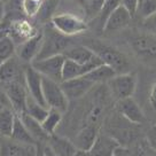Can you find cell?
I'll return each mask as SVG.
<instances>
[{
  "label": "cell",
  "instance_id": "obj_1",
  "mask_svg": "<svg viewBox=\"0 0 156 156\" xmlns=\"http://www.w3.org/2000/svg\"><path fill=\"white\" fill-rule=\"evenodd\" d=\"M87 47L92 49L99 58H101L105 64L112 68L116 73H131V62L125 54L119 49L114 47L112 45L99 41V40H90Z\"/></svg>",
  "mask_w": 156,
  "mask_h": 156
},
{
  "label": "cell",
  "instance_id": "obj_2",
  "mask_svg": "<svg viewBox=\"0 0 156 156\" xmlns=\"http://www.w3.org/2000/svg\"><path fill=\"white\" fill-rule=\"evenodd\" d=\"M129 45L139 61L156 68V34L136 32L129 37Z\"/></svg>",
  "mask_w": 156,
  "mask_h": 156
},
{
  "label": "cell",
  "instance_id": "obj_3",
  "mask_svg": "<svg viewBox=\"0 0 156 156\" xmlns=\"http://www.w3.org/2000/svg\"><path fill=\"white\" fill-rule=\"evenodd\" d=\"M44 34V40H43V46L40 49L38 58L36 60L40 58H46L54 55H60L63 54L69 47H71V40L69 37H66L62 34H60L58 30L54 28L53 25H48L46 29L43 31ZM34 60V61H36Z\"/></svg>",
  "mask_w": 156,
  "mask_h": 156
},
{
  "label": "cell",
  "instance_id": "obj_4",
  "mask_svg": "<svg viewBox=\"0 0 156 156\" xmlns=\"http://www.w3.org/2000/svg\"><path fill=\"white\" fill-rule=\"evenodd\" d=\"M139 125L133 124L125 119L122 115L117 112V115L112 117L108 125V134L116 139L121 146L127 147L130 144L138 139L139 136Z\"/></svg>",
  "mask_w": 156,
  "mask_h": 156
},
{
  "label": "cell",
  "instance_id": "obj_5",
  "mask_svg": "<svg viewBox=\"0 0 156 156\" xmlns=\"http://www.w3.org/2000/svg\"><path fill=\"white\" fill-rule=\"evenodd\" d=\"M43 93L45 103L49 109H55L62 114L68 110L69 99L66 95L61 83L43 76Z\"/></svg>",
  "mask_w": 156,
  "mask_h": 156
},
{
  "label": "cell",
  "instance_id": "obj_6",
  "mask_svg": "<svg viewBox=\"0 0 156 156\" xmlns=\"http://www.w3.org/2000/svg\"><path fill=\"white\" fill-rule=\"evenodd\" d=\"M51 24L66 37H73L87 30V22L71 13L55 14L51 20Z\"/></svg>",
  "mask_w": 156,
  "mask_h": 156
},
{
  "label": "cell",
  "instance_id": "obj_7",
  "mask_svg": "<svg viewBox=\"0 0 156 156\" xmlns=\"http://www.w3.org/2000/svg\"><path fill=\"white\" fill-rule=\"evenodd\" d=\"M138 77L134 73H117L107 83L109 92L117 101L132 98L136 90Z\"/></svg>",
  "mask_w": 156,
  "mask_h": 156
},
{
  "label": "cell",
  "instance_id": "obj_8",
  "mask_svg": "<svg viewBox=\"0 0 156 156\" xmlns=\"http://www.w3.org/2000/svg\"><path fill=\"white\" fill-rule=\"evenodd\" d=\"M64 61H66L64 55L60 54L46 58L36 60L31 63V66L41 76L53 79L58 83H62V70H63Z\"/></svg>",
  "mask_w": 156,
  "mask_h": 156
},
{
  "label": "cell",
  "instance_id": "obj_9",
  "mask_svg": "<svg viewBox=\"0 0 156 156\" xmlns=\"http://www.w3.org/2000/svg\"><path fill=\"white\" fill-rule=\"evenodd\" d=\"M5 91L10 102V106L17 115L24 114L27 108V100L29 97L25 80H17L9 84H5Z\"/></svg>",
  "mask_w": 156,
  "mask_h": 156
},
{
  "label": "cell",
  "instance_id": "obj_10",
  "mask_svg": "<svg viewBox=\"0 0 156 156\" xmlns=\"http://www.w3.org/2000/svg\"><path fill=\"white\" fill-rule=\"evenodd\" d=\"M44 34L43 31H39L38 34L31 37L30 39L23 41L16 47V56L25 63H32L36 58H38L40 49L43 46Z\"/></svg>",
  "mask_w": 156,
  "mask_h": 156
},
{
  "label": "cell",
  "instance_id": "obj_11",
  "mask_svg": "<svg viewBox=\"0 0 156 156\" xmlns=\"http://www.w3.org/2000/svg\"><path fill=\"white\" fill-rule=\"evenodd\" d=\"M38 145L15 141L10 138L0 139V156H37Z\"/></svg>",
  "mask_w": 156,
  "mask_h": 156
},
{
  "label": "cell",
  "instance_id": "obj_12",
  "mask_svg": "<svg viewBox=\"0 0 156 156\" xmlns=\"http://www.w3.org/2000/svg\"><path fill=\"white\" fill-rule=\"evenodd\" d=\"M116 112L119 115H122L129 122L136 124V125H141L146 121V117H145L141 107L138 105V102L133 98H127V99L117 101Z\"/></svg>",
  "mask_w": 156,
  "mask_h": 156
},
{
  "label": "cell",
  "instance_id": "obj_13",
  "mask_svg": "<svg viewBox=\"0 0 156 156\" xmlns=\"http://www.w3.org/2000/svg\"><path fill=\"white\" fill-rule=\"evenodd\" d=\"M61 86L63 88L69 101H71V100H78V99L83 98L84 95H86L95 86V84L83 76V77L64 80L61 83Z\"/></svg>",
  "mask_w": 156,
  "mask_h": 156
},
{
  "label": "cell",
  "instance_id": "obj_14",
  "mask_svg": "<svg viewBox=\"0 0 156 156\" xmlns=\"http://www.w3.org/2000/svg\"><path fill=\"white\" fill-rule=\"evenodd\" d=\"M38 32V30L36 29L29 21L23 19L14 20L7 27V34H8L10 38L14 40V43L16 45L22 44L23 41L36 36Z\"/></svg>",
  "mask_w": 156,
  "mask_h": 156
},
{
  "label": "cell",
  "instance_id": "obj_15",
  "mask_svg": "<svg viewBox=\"0 0 156 156\" xmlns=\"http://www.w3.org/2000/svg\"><path fill=\"white\" fill-rule=\"evenodd\" d=\"M24 80L25 86L28 88V92H29L30 97H32L36 101L41 103L43 106L47 107L46 103H45L44 93H43V76L31 64H30L29 67L25 68Z\"/></svg>",
  "mask_w": 156,
  "mask_h": 156
},
{
  "label": "cell",
  "instance_id": "obj_16",
  "mask_svg": "<svg viewBox=\"0 0 156 156\" xmlns=\"http://www.w3.org/2000/svg\"><path fill=\"white\" fill-rule=\"evenodd\" d=\"M132 20H133V16L130 14V12L126 8H124L122 5L118 6L106 21L102 31L105 34L118 32L127 28L132 22Z\"/></svg>",
  "mask_w": 156,
  "mask_h": 156
},
{
  "label": "cell",
  "instance_id": "obj_17",
  "mask_svg": "<svg viewBox=\"0 0 156 156\" xmlns=\"http://www.w3.org/2000/svg\"><path fill=\"white\" fill-rule=\"evenodd\" d=\"M21 62L22 61L15 55L0 66V82L4 85L24 79L25 69H22Z\"/></svg>",
  "mask_w": 156,
  "mask_h": 156
},
{
  "label": "cell",
  "instance_id": "obj_18",
  "mask_svg": "<svg viewBox=\"0 0 156 156\" xmlns=\"http://www.w3.org/2000/svg\"><path fill=\"white\" fill-rule=\"evenodd\" d=\"M56 156H75L78 153L77 147L70 139L58 134H51L46 145Z\"/></svg>",
  "mask_w": 156,
  "mask_h": 156
},
{
  "label": "cell",
  "instance_id": "obj_19",
  "mask_svg": "<svg viewBox=\"0 0 156 156\" xmlns=\"http://www.w3.org/2000/svg\"><path fill=\"white\" fill-rule=\"evenodd\" d=\"M119 146L116 139L108 133H99L95 142L87 153L90 156H112Z\"/></svg>",
  "mask_w": 156,
  "mask_h": 156
},
{
  "label": "cell",
  "instance_id": "obj_20",
  "mask_svg": "<svg viewBox=\"0 0 156 156\" xmlns=\"http://www.w3.org/2000/svg\"><path fill=\"white\" fill-rule=\"evenodd\" d=\"M99 133H100L99 132V126L85 125L78 131V133L76 134L73 141L75 144V146L77 147L78 151H88L92 148L95 140H97V136Z\"/></svg>",
  "mask_w": 156,
  "mask_h": 156
},
{
  "label": "cell",
  "instance_id": "obj_21",
  "mask_svg": "<svg viewBox=\"0 0 156 156\" xmlns=\"http://www.w3.org/2000/svg\"><path fill=\"white\" fill-rule=\"evenodd\" d=\"M64 58L75 61L79 64H86L97 56V54L86 45H76L69 47L63 53Z\"/></svg>",
  "mask_w": 156,
  "mask_h": 156
},
{
  "label": "cell",
  "instance_id": "obj_22",
  "mask_svg": "<svg viewBox=\"0 0 156 156\" xmlns=\"http://www.w3.org/2000/svg\"><path fill=\"white\" fill-rule=\"evenodd\" d=\"M16 115L17 114L13 110V108H0V136L10 138L13 129H14Z\"/></svg>",
  "mask_w": 156,
  "mask_h": 156
},
{
  "label": "cell",
  "instance_id": "obj_23",
  "mask_svg": "<svg viewBox=\"0 0 156 156\" xmlns=\"http://www.w3.org/2000/svg\"><path fill=\"white\" fill-rule=\"evenodd\" d=\"M21 117V119L23 121L24 125L27 126V129L29 130V132L31 133V136H34V139L37 141V144L39 142H46L48 139L49 134H47L45 130L41 126V123L37 122L36 119H34L32 117H30L27 114H21L19 115Z\"/></svg>",
  "mask_w": 156,
  "mask_h": 156
},
{
  "label": "cell",
  "instance_id": "obj_24",
  "mask_svg": "<svg viewBox=\"0 0 156 156\" xmlns=\"http://www.w3.org/2000/svg\"><path fill=\"white\" fill-rule=\"evenodd\" d=\"M117 73L112 68H110L107 64H101L98 68L93 69L92 71L86 73L84 77H86L88 80H91L92 83L97 84H102L108 83L112 77H115Z\"/></svg>",
  "mask_w": 156,
  "mask_h": 156
},
{
  "label": "cell",
  "instance_id": "obj_25",
  "mask_svg": "<svg viewBox=\"0 0 156 156\" xmlns=\"http://www.w3.org/2000/svg\"><path fill=\"white\" fill-rule=\"evenodd\" d=\"M10 139H13L15 141L23 142V144H29V145H38L19 115H16L14 129H13V132H12Z\"/></svg>",
  "mask_w": 156,
  "mask_h": 156
},
{
  "label": "cell",
  "instance_id": "obj_26",
  "mask_svg": "<svg viewBox=\"0 0 156 156\" xmlns=\"http://www.w3.org/2000/svg\"><path fill=\"white\" fill-rule=\"evenodd\" d=\"M16 54V44L7 34V29L0 34V66Z\"/></svg>",
  "mask_w": 156,
  "mask_h": 156
},
{
  "label": "cell",
  "instance_id": "obj_27",
  "mask_svg": "<svg viewBox=\"0 0 156 156\" xmlns=\"http://www.w3.org/2000/svg\"><path fill=\"white\" fill-rule=\"evenodd\" d=\"M48 112H49V108L45 107L41 103H39L38 101H36L32 97H30V95L28 97L27 108H25V114L27 115L32 117L37 122L41 123L47 117Z\"/></svg>",
  "mask_w": 156,
  "mask_h": 156
},
{
  "label": "cell",
  "instance_id": "obj_28",
  "mask_svg": "<svg viewBox=\"0 0 156 156\" xmlns=\"http://www.w3.org/2000/svg\"><path fill=\"white\" fill-rule=\"evenodd\" d=\"M62 121V112H58L55 109H49L47 117L41 122V126L47 134H54L60 123Z\"/></svg>",
  "mask_w": 156,
  "mask_h": 156
},
{
  "label": "cell",
  "instance_id": "obj_29",
  "mask_svg": "<svg viewBox=\"0 0 156 156\" xmlns=\"http://www.w3.org/2000/svg\"><path fill=\"white\" fill-rule=\"evenodd\" d=\"M118 6H121V0H106V1H105V4H103L102 8L100 10V13H99L98 16L95 17L99 29L103 30V27H105L106 21H107L108 17L110 16V14L116 9Z\"/></svg>",
  "mask_w": 156,
  "mask_h": 156
},
{
  "label": "cell",
  "instance_id": "obj_30",
  "mask_svg": "<svg viewBox=\"0 0 156 156\" xmlns=\"http://www.w3.org/2000/svg\"><path fill=\"white\" fill-rule=\"evenodd\" d=\"M58 0H44L36 17L40 22L51 21V20L53 19L54 15H55V10L58 8Z\"/></svg>",
  "mask_w": 156,
  "mask_h": 156
},
{
  "label": "cell",
  "instance_id": "obj_31",
  "mask_svg": "<svg viewBox=\"0 0 156 156\" xmlns=\"http://www.w3.org/2000/svg\"><path fill=\"white\" fill-rule=\"evenodd\" d=\"M154 13H156V0H139L136 16H139L144 21Z\"/></svg>",
  "mask_w": 156,
  "mask_h": 156
},
{
  "label": "cell",
  "instance_id": "obj_32",
  "mask_svg": "<svg viewBox=\"0 0 156 156\" xmlns=\"http://www.w3.org/2000/svg\"><path fill=\"white\" fill-rule=\"evenodd\" d=\"M43 1L38 0H21V10L28 17H36Z\"/></svg>",
  "mask_w": 156,
  "mask_h": 156
},
{
  "label": "cell",
  "instance_id": "obj_33",
  "mask_svg": "<svg viewBox=\"0 0 156 156\" xmlns=\"http://www.w3.org/2000/svg\"><path fill=\"white\" fill-rule=\"evenodd\" d=\"M106 0H86V2L84 4V8L86 10L87 17L90 19H95L98 14L100 13V10L102 8L103 4Z\"/></svg>",
  "mask_w": 156,
  "mask_h": 156
},
{
  "label": "cell",
  "instance_id": "obj_34",
  "mask_svg": "<svg viewBox=\"0 0 156 156\" xmlns=\"http://www.w3.org/2000/svg\"><path fill=\"white\" fill-rule=\"evenodd\" d=\"M142 28L146 32L156 34V13L142 21Z\"/></svg>",
  "mask_w": 156,
  "mask_h": 156
},
{
  "label": "cell",
  "instance_id": "obj_35",
  "mask_svg": "<svg viewBox=\"0 0 156 156\" xmlns=\"http://www.w3.org/2000/svg\"><path fill=\"white\" fill-rule=\"evenodd\" d=\"M146 141L153 151H156V125H151L146 132Z\"/></svg>",
  "mask_w": 156,
  "mask_h": 156
},
{
  "label": "cell",
  "instance_id": "obj_36",
  "mask_svg": "<svg viewBox=\"0 0 156 156\" xmlns=\"http://www.w3.org/2000/svg\"><path fill=\"white\" fill-rule=\"evenodd\" d=\"M121 5L126 8L130 14L134 17L138 10V5H139V0H121Z\"/></svg>",
  "mask_w": 156,
  "mask_h": 156
},
{
  "label": "cell",
  "instance_id": "obj_37",
  "mask_svg": "<svg viewBox=\"0 0 156 156\" xmlns=\"http://www.w3.org/2000/svg\"><path fill=\"white\" fill-rule=\"evenodd\" d=\"M0 107L12 108L9 100H8V97H7V94H6L5 86H4V84L1 83V82H0Z\"/></svg>",
  "mask_w": 156,
  "mask_h": 156
},
{
  "label": "cell",
  "instance_id": "obj_38",
  "mask_svg": "<svg viewBox=\"0 0 156 156\" xmlns=\"http://www.w3.org/2000/svg\"><path fill=\"white\" fill-rule=\"evenodd\" d=\"M148 100H149V105H151V107L156 110V79L155 82L151 84V92H149V98H148Z\"/></svg>",
  "mask_w": 156,
  "mask_h": 156
},
{
  "label": "cell",
  "instance_id": "obj_39",
  "mask_svg": "<svg viewBox=\"0 0 156 156\" xmlns=\"http://www.w3.org/2000/svg\"><path fill=\"white\" fill-rule=\"evenodd\" d=\"M112 156H133V154H132V151H130L129 147L119 146L116 151H114V154Z\"/></svg>",
  "mask_w": 156,
  "mask_h": 156
},
{
  "label": "cell",
  "instance_id": "obj_40",
  "mask_svg": "<svg viewBox=\"0 0 156 156\" xmlns=\"http://www.w3.org/2000/svg\"><path fill=\"white\" fill-rule=\"evenodd\" d=\"M6 5L4 1L0 0V23L5 22V16H6Z\"/></svg>",
  "mask_w": 156,
  "mask_h": 156
},
{
  "label": "cell",
  "instance_id": "obj_41",
  "mask_svg": "<svg viewBox=\"0 0 156 156\" xmlns=\"http://www.w3.org/2000/svg\"><path fill=\"white\" fill-rule=\"evenodd\" d=\"M44 154H45V156H56L55 154H54L53 151L49 149L48 147L47 146H45L44 147Z\"/></svg>",
  "mask_w": 156,
  "mask_h": 156
},
{
  "label": "cell",
  "instance_id": "obj_42",
  "mask_svg": "<svg viewBox=\"0 0 156 156\" xmlns=\"http://www.w3.org/2000/svg\"><path fill=\"white\" fill-rule=\"evenodd\" d=\"M37 156H45L44 147H41L40 145H38V154H37Z\"/></svg>",
  "mask_w": 156,
  "mask_h": 156
},
{
  "label": "cell",
  "instance_id": "obj_43",
  "mask_svg": "<svg viewBox=\"0 0 156 156\" xmlns=\"http://www.w3.org/2000/svg\"><path fill=\"white\" fill-rule=\"evenodd\" d=\"M7 27H8V25H6L5 22H4V23H0V34H1V32H2L4 30L7 29Z\"/></svg>",
  "mask_w": 156,
  "mask_h": 156
},
{
  "label": "cell",
  "instance_id": "obj_44",
  "mask_svg": "<svg viewBox=\"0 0 156 156\" xmlns=\"http://www.w3.org/2000/svg\"><path fill=\"white\" fill-rule=\"evenodd\" d=\"M1 1H4V2H6V1H8V0H1Z\"/></svg>",
  "mask_w": 156,
  "mask_h": 156
},
{
  "label": "cell",
  "instance_id": "obj_45",
  "mask_svg": "<svg viewBox=\"0 0 156 156\" xmlns=\"http://www.w3.org/2000/svg\"><path fill=\"white\" fill-rule=\"evenodd\" d=\"M38 1H44V0H38Z\"/></svg>",
  "mask_w": 156,
  "mask_h": 156
},
{
  "label": "cell",
  "instance_id": "obj_46",
  "mask_svg": "<svg viewBox=\"0 0 156 156\" xmlns=\"http://www.w3.org/2000/svg\"><path fill=\"white\" fill-rule=\"evenodd\" d=\"M0 139H1V136H0Z\"/></svg>",
  "mask_w": 156,
  "mask_h": 156
},
{
  "label": "cell",
  "instance_id": "obj_47",
  "mask_svg": "<svg viewBox=\"0 0 156 156\" xmlns=\"http://www.w3.org/2000/svg\"><path fill=\"white\" fill-rule=\"evenodd\" d=\"M0 108H1V107H0Z\"/></svg>",
  "mask_w": 156,
  "mask_h": 156
}]
</instances>
